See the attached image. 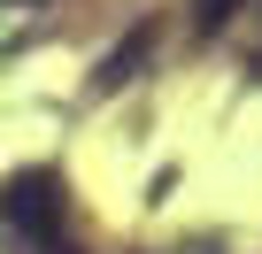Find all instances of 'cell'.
Returning <instances> with one entry per match:
<instances>
[{"instance_id": "cell-1", "label": "cell", "mask_w": 262, "mask_h": 254, "mask_svg": "<svg viewBox=\"0 0 262 254\" xmlns=\"http://www.w3.org/2000/svg\"><path fill=\"white\" fill-rule=\"evenodd\" d=\"M0 223L16 239H31V246H54V231H62V177L54 170H16L0 185Z\"/></svg>"}, {"instance_id": "cell-2", "label": "cell", "mask_w": 262, "mask_h": 254, "mask_svg": "<svg viewBox=\"0 0 262 254\" xmlns=\"http://www.w3.org/2000/svg\"><path fill=\"white\" fill-rule=\"evenodd\" d=\"M231 8H239V0H193V16H201V31H224V24H231Z\"/></svg>"}]
</instances>
